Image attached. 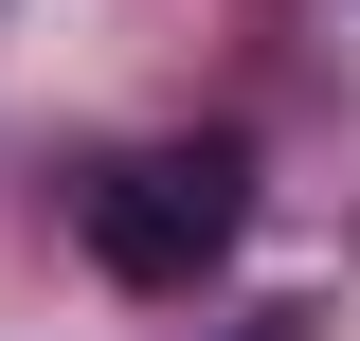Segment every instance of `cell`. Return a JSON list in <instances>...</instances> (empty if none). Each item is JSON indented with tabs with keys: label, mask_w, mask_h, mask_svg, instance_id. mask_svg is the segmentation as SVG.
Segmentation results:
<instances>
[{
	"label": "cell",
	"mask_w": 360,
	"mask_h": 341,
	"mask_svg": "<svg viewBox=\"0 0 360 341\" xmlns=\"http://www.w3.org/2000/svg\"><path fill=\"white\" fill-rule=\"evenodd\" d=\"M234 215H252V162L234 144H144V162L90 180V252H108V288H198L234 252Z\"/></svg>",
	"instance_id": "obj_1"
}]
</instances>
